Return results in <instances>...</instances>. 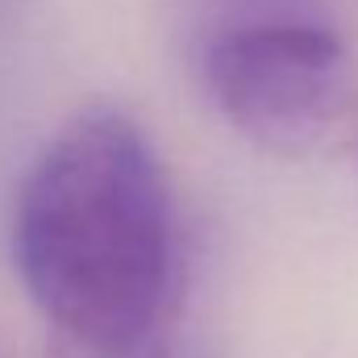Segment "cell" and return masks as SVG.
I'll use <instances>...</instances> for the list:
<instances>
[{"label": "cell", "mask_w": 358, "mask_h": 358, "mask_svg": "<svg viewBox=\"0 0 358 358\" xmlns=\"http://www.w3.org/2000/svg\"><path fill=\"white\" fill-rule=\"evenodd\" d=\"M13 255L59 342L92 355L159 346L171 296V187L142 125L76 113L34 159L13 213Z\"/></svg>", "instance_id": "1"}, {"label": "cell", "mask_w": 358, "mask_h": 358, "mask_svg": "<svg viewBox=\"0 0 358 358\" xmlns=\"http://www.w3.org/2000/svg\"><path fill=\"white\" fill-rule=\"evenodd\" d=\"M196 63L217 113L275 155L317 150L350 104L329 0H200Z\"/></svg>", "instance_id": "2"}, {"label": "cell", "mask_w": 358, "mask_h": 358, "mask_svg": "<svg viewBox=\"0 0 358 358\" xmlns=\"http://www.w3.org/2000/svg\"><path fill=\"white\" fill-rule=\"evenodd\" d=\"M55 358H163V355H159V346L138 350V355H92V350H80V346H71V342H59V346H55Z\"/></svg>", "instance_id": "3"}, {"label": "cell", "mask_w": 358, "mask_h": 358, "mask_svg": "<svg viewBox=\"0 0 358 358\" xmlns=\"http://www.w3.org/2000/svg\"><path fill=\"white\" fill-rule=\"evenodd\" d=\"M0 358H4V355H0Z\"/></svg>", "instance_id": "4"}]
</instances>
